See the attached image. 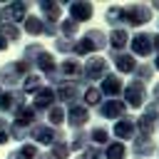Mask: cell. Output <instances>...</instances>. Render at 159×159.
<instances>
[{
	"instance_id": "cell-1",
	"label": "cell",
	"mask_w": 159,
	"mask_h": 159,
	"mask_svg": "<svg viewBox=\"0 0 159 159\" xmlns=\"http://www.w3.org/2000/svg\"><path fill=\"white\" fill-rule=\"evenodd\" d=\"M107 45V37H104V32L102 30H89V32H84V37L80 40V42H75V50H72V55H89V52H97V50H102Z\"/></svg>"
},
{
	"instance_id": "cell-2",
	"label": "cell",
	"mask_w": 159,
	"mask_h": 159,
	"mask_svg": "<svg viewBox=\"0 0 159 159\" xmlns=\"http://www.w3.org/2000/svg\"><path fill=\"white\" fill-rule=\"evenodd\" d=\"M124 104L127 107H132V109H139V107H144L147 104V84H142V82H137V80H132L129 84H124Z\"/></svg>"
},
{
	"instance_id": "cell-3",
	"label": "cell",
	"mask_w": 159,
	"mask_h": 159,
	"mask_svg": "<svg viewBox=\"0 0 159 159\" xmlns=\"http://www.w3.org/2000/svg\"><path fill=\"white\" fill-rule=\"evenodd\" d=\"M152 20V7L149 5H142V2H134V5H127L124 7V25H132V27H142Z\"/></svg>"
},
{
	"instance_id": "cell-4",
	"label": "cell",
	"mask_w": 159,
	"mask_h": 159,
	"mask_svg": "<svg viewBox=\"0 0 159 159\" xmlns=\"http://www.w3.org/2000/svg\"><path fill=\"white\" fill-rule=\"evenodd\" d=\"M129 47L134 57H149L154 52V35L152 32H137L129 37Z\"/></svg>"
},
{
	"instance_id": "cell-5",
	"label": "cell",
	"mask_w": 159,
	"mask_h": 159,
	"mask_svg": "<svg viewBox=\"0 0 159 159\" xmlns=\"http://www.w3.org/2000/svg\"><path fill=\"white\" fill-rule=\"evenodd\" d=\"M107 60L104 57H89L82 65V80L84 82H94V80H104L107 77Z\"/></svg>"
},
{
	"instance_id": "cell-6",
	"label": "cell",
	"mask_w": 159,
	"mask_h": 159,
	"mask_svg": "<svg viewBox=\"0 0 159 159\" xmlns=\"http://www.w3.org/2000/svg\"><path fill=\"white\" fill-rule=\"evenodd\" d=\"M82 84H84V80H80V82H65V80H62V82L57 84L55 94H57V99H60V102H65V104H70V107H72V104H77V102H80V94H82V92H80V87H82Z\"/></svg>"
},
{
	"instance_id": "cell-7",
	"label": "cell",
	"mask_w": 159,
	"mask_h": 159,
	"mask_svg": "<svg viewBox=\"0 0 159 159\" xmlns=\"http://www.w3.org/2000/svg\"><path fill=\"white\" fill-rule=\"evenodd\" d=\"M30 137L35 139V142H40V144H55L57 139H65V134L60 132V129H55V127H50V124H35L32 129H30Z\"/></svg>"
},
{
	"instance_id": "cell-8",
	"label": "cell",
	"mask_w": 159,
	"mask_h": 159,
	"mask_svg": "<svg viewBox=\"0 0 159 159\" xmlns=\"http://www.w3.org/2000/svg\"><path fill=\"white\" fill-rule=\"evenodd\" d=\"M97 112L104 119H122V117H127V104H124V99H104L97 107Z\"/></svg>"
},
{
	"instance_id": "cell-9",
	"label": "cell",
	"mask_w": 159,
	"mask_h": 159,
	"mask_svg": "<svg viewBox=\"0 0 159 159\" xmlns=\"http://www.w3.org/2000/svg\"><path fill=\"white\" fill-rule=\"evenodd\" d=\"M99 92H102L107 99H119V94L124 92V82H122V77H117V75H107V77L102 80V84H99Z\"/></svg>"
},
{
	"instance_id": "cell-10",
	"label": "cell",
	"mask_w": 159,
	"mask_h": 159,
	"mask_svg": "<svg viewBox=\"0 0 159 159\" xmlns=\"http://www.w3.org/2000/svg\"><path fill=\"white\" fill-rule=\"evenodd\" d=\"M112 62H114L117 72H122V75H134V70L139 65L137 57L129 55V52H112Z\"/></svg>"
},
{
	"instance_id": "cell-11",
	"label": "cell",
	"mask_w": 159,
	"mask_h": 159,
	"mask_svg": "<svg viewBox=\"0 0 159 159\" xmlns=\"http://www.w3.org/2000/svg\"><path fill=\"white\" fill-rule=\"evenodd\" d=\"M112 134H114V137H119V142L132 139V137H137V122H134L132 117H122V119H117V122H114Z\"/></svg>"
},
{
	"instance_id": "cell-12",
	"label": "cell",
	"mask_w": 159,
	"mask_h": 159,
	"mask_svg": "<svg viewBox=\"0 0 159 159\" xmlns=\"http://www.w3.org/2000/svg\"><path fill=\"white\" fill-rule=\"evenodd\" d=\"M55 99H57V94H55V89L52 87H42L40 92H35V102H32V107H35V112H50L52 107H55Z\"/></svg>"
},
{
	"instance_id": "cell-13",
	"label": "cell",
	"mask_w": 159,
	"mask_h": 159,
	"mask_svg": "<svg viewBox=\"0 0 159 159\" xmlns=\"http://www.w3.org/2000/svg\"><path fill=\"white\" fill-rule=\"evenodd\" d=\"M67 122H70V127H75V129H82L87 122H89V109L84 107V104H72L70 109H67Z\"/></svg>"
},
{
	"instance_id": "cell-14",
	"label": "cell",
	"mask_w": 159,
	"mask_h": 159,
	"mask_svg": "<svg viewBox=\"0 0 159 159\" xmlns=\"http://www.w3.org/2000/svg\"><path fill=\"white\" fill-rule=\"evenodd\" d=\"M154 152H157V144L152 137H134L132 139V154L134 157L144 159V157H152Z\"/></svg>"
},
{
	"instance_id": "cell-15",
	"label": "cell",
	"mask_w": 159,
	"mask_h": 159,
	"mask_svg": "<svg viewBox=\"0 0 159 159\" xmlns=\"http://www.w3.org/2000/svg\"><path fill=\"white\" fill-rule=\"evenodd\" d=\"M107 45L112 47V52H124V47L129 45V32H127L124 27L112 30V32H109V37H107Z\"/></svg>"
},
{
	"instance_id": "cell-16",
	"label": "cell",
	"mask_w": 159,
	"mask_h": 159,
	"mask_svg": "<svg viewBox=\"0 0 159 159\" xmlns=\"http://www.w3.org/2000/svg\"><path fill=\"white\" fill-rule=\"evenodd\" d=\"M92 12H94V7H92L89 2H72V5H70V20H75V22L89 20Z\"/></svg>"
},
{
	"instance_id": "cell-17",
	"label": "cell",
	"mask_w": 159,
	"mask_h": 159,
	"mask_svg": "<svg viewBox=\"0 0 159 159\" xmlns=\"http://www.w3.org/2000/svg\"><path fill=\"white\" fill-rule=\"evenodd\" d=\"M5 17H7V22H20V20H25L27 17V5L25 2H12V5H7L5 7V12H2Z\"/></svg>"
},
{
	"instance_id": "cell-18",
	"label": "cell",
	"mask_w": 159,
	"mask_h": 159,
	"mask_svg": "<svg viewBox=\"0 0 159 159\" xmlns=\"http://www.w3.org/2000/svg\"><path fill=\"white\" fill-rule=\"evenodd\" d=\"M157 132V119L149 114H142L137 119V137H152Z\"/></svg>"
},
{
	"instance_id": "cell-19",
	"label": "cell",
	"mask_w": 159,
	"mask_h": 159,
	"mask_svg": "<svg viewBox=\"0 0 159 159\" xmlns=\"http://www.w3.org/2000/svg\"><path fill=\"white\" fill-rule=\"evenodd\" d=\"M104 159H127V147L124 142H109L104 147Z\"/></svg>"
},
{
	"instance_id": "cell-20",
	"label": "cell",
	"mask_w": 159,
	"mask_h": 159,
	"mask_svg": "<svg viewBox=\"0 0 159 159\" xmlns=\"http://www.w3.org/2000/svg\"><path fill=\"white\" fill-rule=\"evenodd\" d=\"M107 22L112 25V30H119L124 25V7L122 5H114L107 10Z\"/></svg>"
},
{
	"instance_id": "cell-21",
	"label": "cell",
	"mask_w": 159,
	"mask_h": 159,
	"mask_svg": "<svg viewBox=\"0 0 159 159\" xmlns=\"http://www.w3.org/2000/svg\"><path fill=\"white\" fill-rule=\"evenodd\" d=\"M109 137H112V134H109V129H107L104 124H97V127H92V132H89V139H92L97 147H102V144L107 147V144H109Z\"/></svg>"
},
{
	"instance_id": "cell-22",
	"label": "cell",
	"mask_w": 159,
	"mask_h": 159,
	"mask_svg": "<svg viewBox=\"0 0 159 159\" xmlns=\"http://www.w3.org/2000/svg\"><path fill=\"white\" fill-rule=\"evenodd\" d=\"M40 10H42V20H47V22H57L60 20V2H40Z\"/></svg>"
},
{
	"instance_id": "cell-23",
	"label": "cell",
	"mask_w": 159,
	"mask_h": 159,
	"mask_svg": "<svg viewBox=\"0 0 159 159\" xmlns=\"http://www.w3.org/2000/svg\"><path fill=\"white\" fill-rule=\"evenodd\" d=\"M152 77H154V67H152V62H142V65H137V70H134V80H137V82L147 84Z\"/></svg>"
},
{
	"instance_id": "cell-24",
	"label": "cell",
	"mask_w": 159,
	"mask_h": 159,
	"mask_svg": "<svg viewBox=\"0 0 159 159\" xmlns=\"http://www.w3.org/2000/svg\"><path fill=\"white\" fill-rule=\"evenodd\" d=\"M70 142H65V139H57L52 147H50V157L52 159H67L70 157Z\"/></svg>"
},
{
	"instance_id": "cell-25",
	"label": "cell",
	"mask_w": 159,
	"mask_h": 159,
	"mask_svg": "<svg viewBox=\"0 0 159 159\" xmlns=\"http://www.w3.org/2000/svg\"><path fill=\"white\" fill-rule=\"evenodd\" d=\"M82 97H84V107H99V104H102V97H104V94L99 92V87H87Z\"/></svg>"
},
{
	"instance_id": "cell-26",
	"label": "cell",
	"mask_w": 159,
	"mask_h": 159,
	"mask_svg": "<svg viewBox=\"0 0 159 159\" xmlns=\"http://www.w3.org/2000/svg\"><path fill=\"white\" fill-rule=\"evenodd\" d=\"M87 142H89V134H87V132H82V129H77V132L72 134L70 149H72V152H84V149H87Z\"/></svg>"
},
{
	"instance_id": "cell-27",
	"label": "cell",
	"mask_w": 159,
	"mask_h": 159,
	"mask_svg": "<svg viewBox=\"0 0 159 159\" xmlns=\"http://www.w3.org/2000/svg\"><path fill=\"white\" fill-rule=\"evenodd\" d=\"M25 32L27 35H42L45 32L42 17H25Z\"/></svg>"
},
{
	"instance_id": "cell-28",
	"label": "cell",
	"mask_w": 159,
	"mask_h": 159,
	"mask_svg": "<svg viewBox=\"0 0 159 159\" xmlns=\"http://www.w3.org/2000/svg\"><path fill=\"white\" fill-rule=\"evenodd\" d=\"M42 89V77L37 75H27L22 80V92H40Z\"/></svg>"
},
{
	"instance_id": "cell-29",
	"label": "cell",
	"mask_w": 159,
	"mask_h": 159,
	"mask_svg": "<svg viewBox=\"0 0 159 159\" xmlns=\"http://www.w3.org/2000/svg\"><path fill=\"white\" fill-rule=\"evenodd\" d=\"M65 117H67V112H65L60 104H55V107L47 112V122H50V127H57V124H62V122H65Z\"/></svg>"
},
{
	"instance_id": "cell-30",
	"label": "cell",
	"mask_w": 159,
	"mask_h": 159,
	"mask_svg": "<svg viewBox=\"0 0 159 159\" xmlns=\"http://www.w3.org/2000/svg\"><path fill=\"white\" fill-rule=\"evenodd\" d=\"M60 32H62V37L72 40V37L77 35V22H75V20H70V17H65V20L60 22Z\"/></svg>"
},
{
	"instance_id": "cell-31",
	"label": "cell",
	"mask_w": 159,
	"mask_h": 159,
	"mask_svg": "<svg viewBox=\"0 0 159 159\" xmlns=\"http://www.w3.org/2000/svg\"><path fill=\"white\" fill-rule=\"evenodd\" d=\"M2 37L5 40H20V27L12 25V22H5L2 25Z\"/></svg>"
},
{
	"instance_id": "cell-32",
	"label": "cell",
	"mask_w": 159,
	"mask_h": 159,
	"mask_svg": "<svg viewBox=\"0 0 159 159\" xmlns=\"http://www.w3.org/2000/svg\"><path fill=\"white\" fill-rule=\"evenodd\" d=\"M55 50H57V52H72V50H75V40L57 37V42H55Z\"/></svg>"
},
{
	"instance_id": "cell-33",
	"label": "cell",
	"mask_w": 159,
	"mask_h": 159,
	"mask_svg": "<svg viewBox=\"0 0 159 159\" xmlns=\"http://www.w3.org/2000/svg\"><path fill=\"white\" fill-rule=\"evenodd\" d=\"M17 157L20 159H37V147L35 144H25V147H20Z\"/></svg>"
},
{
	"instance_id": "cell-34",
	"label": "cell",
	"mask_w": 159,
	"mask_h": 159,
	"mask_svg": "<svg viewBox=\"0 0 159 159\" xmlns=\"http://www.w3.org/2000/svg\"><path fill=\"white\" fill-rule=\"evenodd\" d=\"M80 159H104V149H99V147H87Z\"/></svg>"
},
{
	"instance_id": "cell-35",
	"label": "cell",
	"mask_w": 159,
	"mask_h": 159,
	"mask_svg": "<svg viewBox=\"0 0 159 159\" xmlns=\"http://www.w3.org/2000/svg\"><path fill=\"white\" fill-rule=\"evenodd\" d=\"M152 94H154V99H157V102H159V82H157V84H154V89H152Z\"/></svg>"
},
{
	"instance_id": "cell-36",
	"label": "cell",
	"mask_w": 159,
	"mask_h": 159,
	"mask_svg": "<svg viewBox=\"0 0 159 159\" xmlns=\"http://www.w3.org/2000/svg\"><path fill=\"white\" fill-rule=\"evenodd\" d=\"M154 50H157V55H159V32L154 35Z\"/></svg>"
},
{
	"instance_id": "cell-37",
	"label": "cell",
	"mask_w": 159,
	"mask_h": 159,
	"mask_svg": "<svg viewBox=\"0 0 159 159\" xmlns=\"http://www.w3.org/2000/svg\"><path fill=\"white\" fill-rule=\"evenodd\" d=\"M5 47H7V40H5L2 35H0V50H5Z\"/></svg>"
},
{
	"instance_id": "cell-38",
	"label": "cell",
	"mask_w": 159,
	"mask_h": 159,
	"mask_svg": "<svg viewBox=\"0 0 159 159\" xmlns=\"http://www.w3.org/2000/svg\"><path fill=\"white\" fill-rule=\"evenodd\" d=\"M152 67H154V70H157V72H159V55H157V57H154V62H152Z\"/></svg>"
},
{
	"instance_id": "cell-39",
	"label": "cell",
	"mask_w": 159,
	"mask_h": 159,
	"mask_svg": "<svg viewBox=\"0 0 159 159\" xmlns=\"http://www.w3.org/2000/svg\"><path fill=\"white\" fill-rule=\"evenodd\" d=\"M37 159H52L50 154H37Z\"/></svg>"
},
{
	"instance_id": "cell-40",
	"label": "cell",
	"mask_w": 159,
	"mask_h": 159,
	"mask_svg": "<svg viewBox=\"0 0 159 159\" xmlns=\"http://www.w3.org/2000/svg\"><path fill=\"white\" fill-rule=\"evenodd\" d=\"M152 10H159V2H154V5H152Z\"/></svg>"
},
{
	"instance_id": "cell-41",
	"label": "cell",
	"mask_w": 159,
	"mask_h": 159,
	"mask_svg": "<svg viewBox=\"0 0 159 159\" xmlns=\"http://www.w3.org/2000/svg\"><path fill=\"white\" fill-rule=\"evenodd\" d=\"M157 30H159V20H157Z\"/></svg>"
},
{
	"instance_id": "cell-42",
	"label": "cell",
	"mask_w": 159,
	"mask_h": 159,
	"mask_svg": "<svg viewBox=\"0 0 159 159\" xmlns=\"http://www.w3.org/2000/svg\"><path fill=\"white\" fill-rule=\"evenodd\" d=\"M157 129H159V124H157Z\"/></svg>"
},
{
	"instance_id": "cell-43",
	"label": "cell",
	"mask_w": 159,
	"mask_h": 159,
	"mask_svg": "<svg viewBox=\"0 0 159 159\" xmlns=\"http://www.w3.org/2000/svg\"><path fill=\"white\" fill-rule=\"evenodd\" d=\"M0 17H2V15H0Z\"/></svg>"
}]
</instances>
